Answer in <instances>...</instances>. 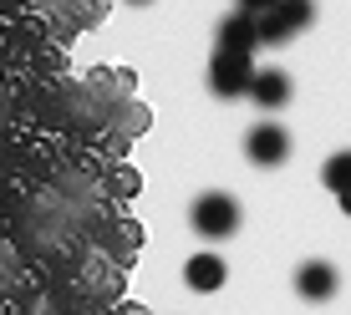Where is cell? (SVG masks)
Listing matches in <instances>:
<instances>
[{
	"mask_svg": "<svg viewBox=\"0 0 351 315\" xmlns=\"http://www.w3.org/2000/svg\"><path fill=\"white\" fill-rule=\"evenodd\" d=\"M316 21V0H275L270 10L255 16V31H260V46H285L295 31H306Z\"/></svg>",
	"mask_w": 351,
	"mask_h": 315,
	"instance_id": "cell-1",
	"label": "cell"
},
{
	"mask_svg": "<svg viewBox=\"0 0 351 315\" xmlns=\"http://www.w3.org/2000/svg\"><path fill=\"white\" fill-rule=\"evenodd\" d=\"M189 224L204 239H229L239 229V199L234 193H199L189 209Z\"/></svg>",
	"mask_w": 351,
	"mask_h": 315,
	"instance_id": "cell-2",
	"label": "cell"
},
{
	"mask_svg": "<svg viewBox=\"0 0 351 315\" xmlns=\"http://www.w3.org/2000/svg\"><path fill=\"white\" fill-rule=\"evenodd\" d=\"M250 77H255V66H250L245 51H214V62H209V92L214 97H245Z\"/></svg>",
	"mask_w": 351,
	"mask_h": 315,
	"instance_id": "cell-3",
	"label": "cell"
},
{
	"mask_svg": "<svg viewBox=\"0 0 351 315\" xmlns=\"http://www.w3.org/2000/svg\"><path fill=\"white\" fill-rule=\"evenodd\" d=\"M245 153H250V163H260V168H280L290 158V132L280 123H255L245 132Z\"/></svg>",
	"mask_w": 351,
	"mask_h": 315,
	"instance_id": "cell-4",
	"label": "cell"
},
{
	"mask_svg": "<svg viewBox=\"0 0 351 315\" xmlns=\"http://www.w3.org/2000/svg\"><path fill=\"white\" fill-rule=\"evenodd\" d=\"M336 285H341V275H336V264H326V260H306L295 270V295L300 300H331Z\"/></svg>",
	"mask_w": 351,
	"mask_h": 315,
	"instance_id": "cell-5",
	"label": "cell"
},
{
	"mask_svg": "<svg viewBox=\"0 0 351 315\" xmlns=\"http://www.w3.org/2000/svg\"><path fill=\"white\" fill-rule=\"evenodd\" d=\"M224 260L219 254H189V264H184V280H189V290H199V295H214V290L224 285Z\"/></svg>",
	"mask_w": 351,
	"mask_h": 315,
	"instance_id": "cell-6",
	"label": "cell"
},
{
	"mask_svg": "<svg viewBox=\"0 0 351 315\" xmlns=\"http://www.w3.org/2000/svg\"><path fill=\"white\" fill-rule=\"evenodd\" d=\"M260 46V31H255V16H245V10H234V16L219 21V51H255Z\"/></svg>",
	"mask_w": 351,
	"mask_h": 315,
	"instance_id": "cell-7",
	"label": "cell"
},
{
	"mask_svg": "<svg viewBox=\"0 0 351 315\" xmlns=\"http://www.w3.org/2000/svg\"><path fill=\"white\" fill-rule=\"evenodd\" d=\"M250 97H255L265 112H275V107L290 102V77H285V71H275V66H265V71L250 77Z\"/></svg>",
	"mask_w": 351,
	"mask_h": 315,
	"instance_id": "cell-8",
	"label": "cell"
},
{
	"mask_svg": "<svg viewBox=\"0 0 351 315\" xmlns=\"http://www.w3.org/2000/svg\"><path fill=\"white\" fill-rule=\"evenodd\" d=\"M321 184L331 188V193L351 188V153H336V158H326V168H321Z\"/></svg>",
	"mask_w": 351,
	"mask_h": 315,
	"instance_id": "cell-9",
	"label": "cell"
},
{
	"mask_svg": "<svg viewBox=\"0 0 351 315\" xmlns=\"http://www.w3.org/2000/svg\"><path fill=\"white\" fill-rule=\"evenodd\" d=\"M275 0H234V10H245V16H260V10H270Z\"/></svg>",
	"mask_w": 351,
	"mask_h": 315,
	"instance_id": "cell-10",
	"label": "cell"
},
{
	"mask_svg": "<svg viewBox=\"0 0 351 315\" xmlns=\"http://www.w3.org/2000/svg\"><path fill=\"white\" fill-rule=\"evenodd\" d=\"M336 199H341V209L351 214V188H341V193H336Z\"/></svg>",
	"mask_w": 351,
	"mask_h": 315,
	"instance_id": "cell-11",
	"label": "cell"
}]
</instances>
